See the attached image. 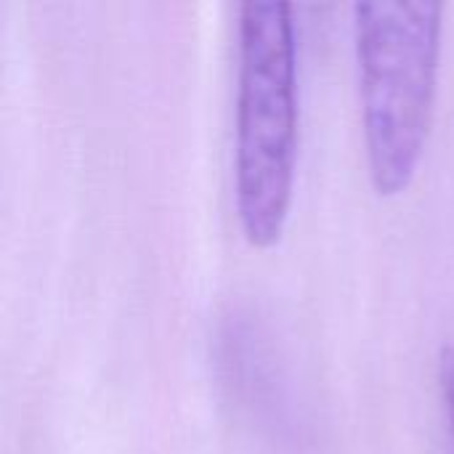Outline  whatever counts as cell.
Here are the masks:
<instances>
[{"mask_svg":"<svg viewBox=\"0 0 454 454\" xmlns=\"http://www.w3.org/2000/svg\"><path fill=\"white\" fill-rule=\"evenodd\" d=\"M444 37L442 3H356L362 136L375 194L399 197L428 149Z\"/></svg>","mask_w":454,"mask_h":454,"instance_id":"7a4b0ae2","label":"cell"},{"mask_svg":"<svg viewBox=\"0 0 454 454\" xmlns=\"http://www.w3.org/2000/svg\"><path fill=\"white\" fill-rule=\"evenodd\" d=\"M301 146L298 32L290 3L237 8L234 207L245 242L274 247L293 213Z\"/></svg>","mask_w":454,"mask_h":454,"instance_id":"6da1fadb","label":"cell"}]
</instances>
